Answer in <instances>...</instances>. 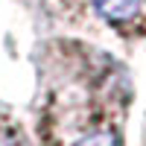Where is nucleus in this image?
<instances>
[{
    "label": "nucleus",
    "mask_w": 146,
    "mask_h": 146,
    "mask_svg": "<svg viewBox=\"0 0 146 146\" xmlns=\"http://www.w3.org/2000/svg\"><path fill=\"white\" fill-rule=\"evenodd\" d=\"M73 146H120V140H117V135H111V131H96V135L82 137Z\"/></svg>",
    "instance_id": "obj_2"
},
{
    "label": "nucleus",
    "mask_w": 146,
    "mask_h": 146,
    "mask_svg": "<svg viewBox=\"0 0 146 146\" xmlns=\"http://www.w3.org/2000/svg\"><path fill=\"white\" fill-rule=\"evenodd\" d=\"M146 0H94L96 12L111 21V23H126V21H135L140 12H143Z\"/></svg>",
    "instance_id": "obj_1"
}]
</instances>
